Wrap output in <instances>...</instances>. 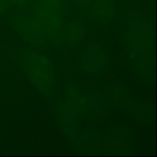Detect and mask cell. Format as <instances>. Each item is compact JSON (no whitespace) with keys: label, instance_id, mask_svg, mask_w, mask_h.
<instances>
[{"label":"cell","instance_id":"obj_2","mask_svg":"<svg viewBox=\"0 0 157 157\" xmlns=\"http://www.w3.org/2000/svg\"><path fill=\"white\" fill-rule=\"evenodd\" d=\"M106 55L100 46L93 44L87 48L81 57V67L87 72L97 73L104 69Z\"/></svg>","mask_w":157,"mask_h":157},{"label":"cell","instance_id":"obj_3","mask_svg":"<svg viewBox=\"0 0 157 157\" xmlns=\"http://www.w3.org/2000/svg\"><path fill=\"white\" fill-rule=\"evenodd\" d=\"M9 6H13L12 0H0V15L7 9Z\"/></svg>","mask_w":157,"mask_h":157},{"label":"cell","instance_id":"obj_1","mask_svg":"<svg viewBox=\"0 0 157 157\" xmlns=\"http://www.w3.org/2000/svg\"><path fill=\"white\" fill-rule=\"evenodd\" d=\"M28 78L40 91L48 93L55 84L53 68L47 57L35 52L18 54V59Z\"/></svg>","mask_w":157,"mask_h":157}]
</instances>
